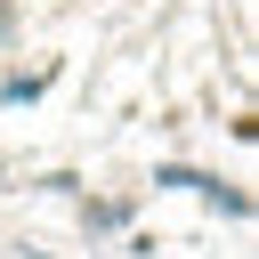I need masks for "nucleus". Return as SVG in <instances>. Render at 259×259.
I'll use <instances>...</instances> for the list:
<instances>
[{
	"mask_svg": "<svg viewBox=\"0 0 259 259\" xmlns=\"http://www.w3.org/2000/svg\"><path fill=\"white\" fill-rule=\"evenodd\" d=\"M154 186H186V194H202V202H219V210H251V194L243 186H219V178H202V170H154Z\"/></svg>",
	"mask_w": 259,
	"mask_h": 259,
	"instance_id": "nucleus-1",
	"label": "nucleus"
},
{
	"mask_svg": "<svg viewBox=\"0 0 259 259\" xmlns=\"http://www.w3.org/2000/svg\"><path fill=\"white\" fill-rule=\"evenodd\" d=\"M0 40H8V0H0Z\"/></svg>",
	"mask_w": 259,
	"mask_h": 259,
	"instance_id": "nucleus-2",
	"label": "nucleus"
}]
</instances>
